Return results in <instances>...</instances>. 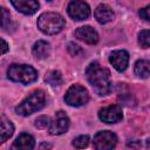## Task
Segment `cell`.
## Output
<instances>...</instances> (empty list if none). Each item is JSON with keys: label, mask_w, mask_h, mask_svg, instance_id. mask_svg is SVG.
<instances>
[{"label": "cell", "mask_w": 150, "mask_h": 150, "mask_svg": "<svg viewBox=\"0 0 150 150\" xmlns=\"http://www.w3.org/2000/svg\"><path fill=\"white\" fill-rule=\"evenodd\" d=\"M35 146V139L32 135L27 132H22L18 136V138L14 141L12 148L13 149H21V150H30Z\"/></svg>", "instance_id": "5bb4252c"}, {"label": "cell", "mask_w": 150, "mask_h": 150, "mask_svg": "<svg viewBox=\"0 0 150 150\" xmlns=\"http://www.w3.org/2000/svg\"><path fill=\"white\" fill-rule=\"evenodd\" d=\"M138 14H139V16H141L143 20L150 21V5H148V6L143 7L142 9H139Z\"/></svg>", "instance_id": "cb8c5ba5"}, {"label": "cell", "mask_w": 150, "mask_h": 150, "mask_svg": "<svg viewBox=\"0 0 150 150\" xmlns=\"http://www.w3.org/2000/svg\"><path fill=\"white\" fill-rule=\"evenodd\" d=\"M46 104V95L42 90L33 91L28 97H26L16 108L15 112L20 116H29L35 111L42 109Z\"/></svg>", "instance_id": "3957f363"}, {"label": "cell", "mask_w": 150, "mask_h": 150, "mask_svg": "<svg viewBox=\"0 0 150 150\" xmlns=\"http://www.w3.org/2000/svg\"><path fill=\"white\" fill-rule=\"evenodd\" d=\"M68 52L70 53V55H73V56H77L79 54L82 53V49H81L80 46L75 45L74 42H70V43L68 45Z\"/></svg>", "instance_id": "603a6c76"}, {"label": "cell", "mask_w": 150, "mask_h": 150, "mask_svg": "<svg viewBox=\"0 0 150 150\" xmlns=\"http://www.w3.org/2000/svg\"><path fill=\"white\" fill-rule=\"evenodd\" d=\"M117 144V136L109 130H103V131H98L95 136H94V141H93V145L95 149L98 150H109L115 148Z\"/></svg>", "instance_id": "8992f818"}, {"label": "cell", "mask_w": 150, "mask_h": 150, "mask_svg": "<svg viewBox=\"0 0 150 150\" xmlns=\"http://www.w3.org/2000/svg\"><path fill=\"white\" fill-rule=\"evenodd\" d=\"M11 2L16 11L26 15H32L36 13L40 7L38 0H11Z\"/></svg>", "instance_id": "7c38bea8"}, {"label": "cell", "mask_w": 150, "mask_h": 150, "mask_svg": "<svg viewBox=\"0 0 150 150\" xmlns=\"http://www.w3.org/2000/svg\"><path fill=\"white\" fill-rule=\"evenodd\" d=\"M64 101L70 107H82L89 101V94L87 89L80 84H73L68 88Z\"/></svg>", "instance_id": "5b68a950"}, {"label": "cell", "mask_w": 150, "mask_h": 150, "mask_svg": "<svg viewBox=\"0 0 150 150\" xmlns=\"http://www.w3.org/2000/svg\"><path fill=\"white\" fill-rule=\"evenodd\" d=\"M146 148H148V149H150V138L146 141Z\"/></svg>", "instance_id": "4316f807"}, {"label": "cell", "mask_w": 150, "mask_h": 150, "mask_svg": "<svg viewBox=\"0 0 150 150\" xmlns=\"http://www.w3.org/2000/svg\"><path fill=\"white\" fill-rule=\"evenodd\" d=\"M45 81L50 86H60L62 83V75L59 70H52L47 74Z\"/></svg>", "instance_id": "ac0fdd59"}, {"label": "cell", "mask_w": 150, "mask_h": 150, "mask_svg": "<svg viewBox=\"0 0 150 150\" xmlns=\"http://www.w3.org/2000/svg\"><path fill=\"white\" fill-rule=\"evenodd\" d=\"M135 75L139 79H148L150 76V61L148 60H138L134 67Z\"/></svg>", "instance_id": "2e32d148"}, {"label": "cell", "mask_w": 150, "mask_h": 150, "mask_svg": "<svg viewBox=\"0 0 150 150\" xmlns=\"http://www.w3.org/2000/svg\"><path fill=\"white\" fill-rule=\"evenodd\" d=\"M48 1H50V0H48Z\"/></svg>", "instance_id": "83f0119b"}, {"label": "cell", "mask_w": 150, "mask_h": 150, "mask_svg": "<svg viewBox=\"0 0 150 150\" xmlns=\"http://www.w3.org/2000/svg\"><path fill=\"white\" fill-rule=\"evenodd\" d=\"M1 13H2V19H1V27L5 32H9V28H11V15L9 13L6 11V8H2L1 9Z\"/></svg>", "instance_id": "7402d4cb"}, {"label": "cell", "mask_w": 150, "mask_h": 150, "mask_svg": "<svg viewBox=\"0 0 150 150\" xmlns=\"http://www.w3.org/2000/svg\"><path fill=\"white\" fill-rule=\"evenodd\" d=\"M40 148H52V145H49V144H41Z\"/></svg>", "instance_id": "484cf974"}, {"label": "cell", "mask_w": 150, "mask_h": 150, "mask_svg": "<svg viewBox=\"0 0 150 150\" xmlns=\"http://www.w3.org/2000/svg\"><path fill=\"white\" fill-rule=\"evenodd\" d=\"M88 144H89V136H88V135L77 136V137L74 138V141H73V145H74L75 148H79V149L87 148Z\"/></svg>", "instance_id": "ffe728a7"}, {"label": "cell", "mask_w": 150, "mask_h": 150, "mask_svg": "<svg viewBox=\"0 0 150 150\" xmlns=\"http://www.w3.org/2000/svg\"><path fill=\"white\" fill-rule=\"evenodd\" d=\"M98 117L102 122L112 124V123L120 122L123 117V114H122L121 107L117 104H114V105H108V107L102 108L98 111Z\"/></svg>", "instance_id": "9c48e42d"}, {"label": "cell", "mask_w": 150, "mask_h": 150, "mask_svg": "<svg viewBox=\"0 0 150 150\" xmlns=\"http://www.w3.org/2000/svg\"><path fill=\"white\" fill-rule=\"evenodd\" d=\"M109 62L117 71H124L129 63V54L124 49L114 50L109 56Z\"/></svg>", "instance_id": "30bf717a"}, {"label": "cell", "mask_w": 150, "mask_h": 150, "mask_svg": "<svg viewBox=\"0 0 150 150\" xmlns=\"http://www.w3.org/2000/svg\"><path fill=\"white\" fill-rule=\"evenodd\" d=\"M50 124H52L50 118L48 116H45V115L38 117L36 121H35V127L38 129H49Z\"/></svg>", "instance_id": "44dd1931"}, {"label": "cell", "mask_w": 150, "mask_h": 150, "mask_svg": "<svg viewBox=\"0 0 150 150\" xmlns=\"http://www.w3.org/2000/svg\"><path fill=\"white\" fill-rule=\"evenodd\" d=\"M14 132L13 123L5 116H1V131H0V143L6 142Z\"/></svg>", "instance_id": "e0dca14e"}, {"label": "cell", "mask_w": 150, "mask_h": 150, "mask_svg": "<svg viewBox=\"0 0 150 150\" xmlns=\"http://www.w3.org/2000/svg\"><path fill=\"white\" fill-rule=\"evenodd\" d=\"M94 16L98 23L104 25V23L110 22L114 19V12L110 6H108L105 4H101L95 8Z\"/></svg>", "instance_id": "4fadbf2b"}, {"label": "cell", "mask_w": 150, "mask_h": 150, "mask_svg": "<svg viewBox=\"0 0 150 150\" xmlns=\"http://www.w3.org/2000/svg\"><path fill=\"white\" fill-rule=\"evenodd\" d=\"M63 27H64L63 16L55 12L42 13L38 19V28L47 35L57 34L63 29Z\"/></svg>", "instance_id": "7a4b0ae2"}, {"label": "cell", "mask_w": 150, "mask_h": 150, "mask_svg": "<svg viewBox=\"0 0 150 150\" xmlns=\"http://www.w3.org/2000/svg\"><path fill=\"white\" fill-rule=\"evenodd\" d=\"M75 38L86 42V43H88V45H95V43L98 42V34L90 26L79 27L75 30Z\"/></svg>", "instance_id": "8fae6325"}, {"label": "cell", "mask_w": 150, "mask_h": 150, "mask_svg": "<svg viewBox=\"0 0 150 150\" xmlns=\"http://www.w3.org/2000/svg\"><path fill=\"white\" fill-rule=\"evenodd\" d=\"M50 50H52L50 49V45L47 41H43V40L36 41L33 45V48H32V53L38 60L47 59L50 55Z\"/></svg>", "instance_id": "9a60e30c"}, {"label": "cell", "mask_w": 150, "mask_h": 150, "mask_svg": "<svg viewBox=\"0 0 150 150\" xmlns=\"http://www.w3.org/2000/svg\"><path fill=\"white\" fill-rule=\"evenodd\" d=\"M69 124H70L69 117L67 116V114L64 111L60 110V111H56L48 131L50 135H61L68 130Z\"/></svg>", "instance_id": "ba28073f"}, {"label": "cell", "mask_w": 150, "mask_h": 150, "mask_svg": "<svg viewBox=\"0 0 150 150\" xmlns=\"http://www.w3.org/2000/svg\"><path fill=\"white\" fill-rule=\"evenodd\" d=\"M138 45L144 49L150 47V30L149 29H143L138 33Z\"/></svg>", "instance_id": "d6986e66"}, {"label": "cell", "mask_w": 150, "mask_h": 150, "mask_svg": "<svg viewBox=\"0 0 150 150\" xmlns=\"http://www.w3.org/2000/svg\"><path fill=\"white\" fill-rule=\"evenodd\" d=\"M8 79L22 84H29L36 81L38 71L29 64H11L7 70Z\"/></svg>", "instance_id": "277c9868"}, {"label": "cell", "mask_w": 150, "mask_h": 150, "mask_svg": "<svg viewBox=\"0 0 150 150\" xmlns=\"http://www.w3.org/2000/svg\"><path fill=\"white\" fill-rule=\"evenodd\" d=\"M86 76L94 91L98 96H105L111 91L110 71L102 67L97 61L91 62L86 69Z\"/></svg>", "instance_id": "6da1fadb"}, {"label": "cell", "mask_w": 150, "mask_h": 150, "mask_svg": "<svg viewBox=\"0 0 150 150\" xmlns=\"http://www.w3.org/2000/svg\"><path fill=\"white\" fill-rule=\"evenodd\" d=\"M67 12H68V15L73 20L81 21V20H86L89 18L90 7L87 2H84L82 0H71L68 4Z\"/></svg>", "instance_id": "52a82bcc"}, {"label": "cell", "mask_w": 150, "mask_h": 150, "mask_svg": "<svg viewBox=\"0 0 150 150\" xmlns=\"http://www.w3.org/2000/svg\"><path fill=\"white\" fill-rule=\"evenodd\" d=\"M1 43H2V48H1V54H5V53H7V50L9 49V47H8V45H7V42L4 40V39H1Z\"/></svg>", "instance_id": "d4e9b609"}]
</instances>
